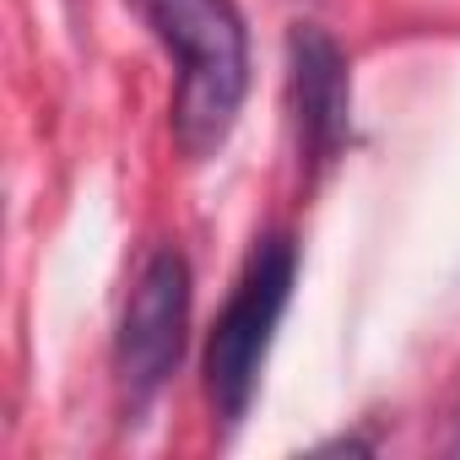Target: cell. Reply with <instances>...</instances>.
Returning a JSON list of instances; mask_svg holds the SVG:
<instances>
[{
  "label": "cell",
  "mask_w": 460,
  "mask_h": 460,
  "mask_svg": "<svg viewBox=\"0 0 460 460\" xmlns=\"http://www.w3.org/2000/svg\"><path fill=\"white\" fill-rule=\"evenodd\" d=\"M184 331H190V266L179 250H157L130 288L119 347H114V368H119V390L130 411L152 406V395L179 368Z\"/></svg>",
  "instance_id": "obj_3"
},
{
  "label": "cell",
  "mask_w": 460,
  "mask_h": 460,
  "mask_svg": "<svg viewBox=\"0 0 460 460\" xmlns=\"http://www.w3.org/2000/svg\"><path fill=\"white\" fill-rule=\"evenodd\" d=\"M146 22L179 60L173 141L190 163H206L234 136L250 93V33L234 0H141Z\"/></svg>",
  "instance_id": "obj_1"
},
{
  "label": "cell",
  "mask_w": 460,
  "mask_h": 460,
  "mask_svg": "<svg viewBox=\"0 0 460 460\" xmlns=\"http://www.w3.org/2000/svg\"><path fill=\"white\" fill-rule=\"evenodd\" d=\"M293 277H298V250H293V239L271 234L255 244V255L244 261L234 293H227V304L217 314V331L206 347V390H211L222 428H239L255 401L271 336L293 298Z\"/></svg>",
  "instance_id": "obj_2"
},
{
  "label": "cell",
  "mask_w": 460,
  "mask_h": 460,
  "mask_svg": "<svg viewBox=\"0 0 460 460\" xmlns=\"http://www.w3.org/2000/svg\"><path fill=\"white\" fill-rule=\"evenodd\" d=\"M347 60L336 39L314 22L293 28V109H298V136L314 157H331L347 136Z\"/></svg>",
  "instance_id": "obj_4"
}]
</instances>
